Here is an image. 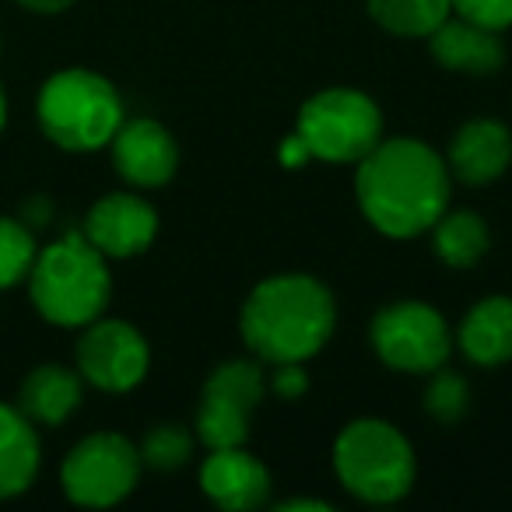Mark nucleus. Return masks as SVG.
<instances>
[{"label": "nucleus", "mask_w": 512, "mask_h": 512, "mask_svg": "<svg viewBox=\"0 0 512 512\" xmlns=\"http://www.w3.org/2000/svg\"><path fill=\"white\" fill-rule=\"evenodd\" d=\"M512 158V137L495 120H470L449 144V169L463 183L481 186L505 172Z\"/></svg>", "instance_id": "nucleus-14"}, {"label": "nucleus", "mask_w": 512, "mask_h": 512, "mask_svg": "<svg viewBox=\"0 0 512 512\" xmlns=\"http://www.w3.org/2000/svg\"><path fill=\"white\" fill-rule=\"evenodd\" d=\"M85 400L81 372L67 365H36L18 386V411L32 425H64Z\"/></svg>", "instance_id": "nucleus-15"}, {"label": "nucleus", "mask_w": 512, "mask_h": 512, "mask_svg": "<svg viewBox=\"0 0 512 512\" xmlns=\"http://www.w3.org/2000/svg\"><path fill=\"white\" fill-rule=\"evenodd\" d=\"M369 11L393 36H432L449 18V0H369Z\"/></svg>", "instance_id": "nucleus-19"}, {"label": "nucleus", "mask_w": 512, "mask_h": 512, "mask_svg": "<svg viewBox=\"0 0 512 512\" xmlns=\"http://www.w3.org/2000/svg\"><path fill=\"white\" fill-rule=\"evenodd\" d=\"M453 11H460V18L477 22L484 29H509L512 25V0H449Z\"/></svg>", "instance_id": "nucleus-24"}, {"label": "nucleus", "mask_w": 512, "mask_h": 512, "mask_svg": "<svg viewBox=\"0 0 512 512\" xmlns=\"http://www.w3.org/2000/svg\"><path fill=\"white\" fill-rule=\"evenodd\" d=\"M306 390H309V376L299 369V362L278 365V372H274V393H278V397L299 400Z\"/></svg>", "instance_id": "nucleus-25"}, {"label": "nucleus", "mask_w": 512, "mask_h": 512, "mask_svg": "<svg viewBox=\"0 0 512 512\" xmlns=\"http://www.w3.org/2000/svg\"><path fill=\"white\" fill-rule=\"evenodd\" d=\"M43 134L64 151H99L116 137L123 123V102L116 88L95 71L53 74L36 102Z\"/></svg>", "instance_id": "nucleus-4"}, {"label": "nucleus", "mask_w": 512, "mask_h": 512, "mask_svg": "<svg viewBox=\"0 0 512 512\" xmlns=\"http://www.w3.org/2000/svg\"><path fill=\"white\" fill-rule=\"evenodd\" d=\"M193 456V439L179 425H158L148 432L141 446V463H151L158 470H176Z\"/></svg>", "instance_id": "nucleus-23"}, {"label": "nucleus", "mask_w": 512, "mask_h": 512, "mask_svg": "<svg viewBox=\"0 0 512 512\" xmlns=\"http://www.w3.org/2000/svg\"><path fill=\"white\" fill-rule=\"evenodd\" d=\"M8 127V92H4V81H0V134Z\"/></svg>", "instance_id": "nucleus-29"}, {"label": "nucleus", "mask_w": 512, "mask_h": 512, "mask_svg": "<svg viewBox=\"0 0 512 512\" xmlns=\"http://www.w3.org/2000/svg\"><path fill=\"white\" fill-rule=\"evenodd\" d=\"M43 446L39 432L18 404H0V502L18 498L36 484Z\"/></svg>", "instance_id": "nucleus-16"}, {"label": "nucleus", "mask_w": 512, "mask_h": 512, "mask_svg": "<svg viewBox=\"0 0 512 512\" xmlns=\"http://www.w3.org/2000/svg\"><path fill=\"white\" fill-rule=\"evenodd\" d=\"M372 344L379 358L400 372H439L449 358V327L432 306L397 302L372 323Z\"/></svg>", "instance_id": "nucleus-8"}, {"label": "nucleus", "mask_w": 512, "mask_h": 512, "mask_svg": "<svg viewBox=\"0 0 512 512\" xmlns=\"http://www.w3.org/2000/svg\"><path fill=\"white\" fill-rule=\"evenodd\" d=\"M435 249L449 267H474L488 249V225L477 214H449L435 221Z\"/></svg>", "instance_id": "nucleus-20"}, {"label": "nucleus", "mask_w": 512, "mask_h": 512, "mask_svg": "<svg viewBox=\"0 0 512 512\" xmlns=\"http://www.w3.org/2000/svg\"><path fill=\"white\" fill-rule=\"evenodd\" d=\"M292 509H316V512H327V502H306V498H295V502H281V512H292Z\"/></svg>", "instance_id": "nucleus-28"}, {"label": "nucleus", "mask_w": 512, "mask_h": 512, "mask_svg": "<svg viewBox=\"0 0 512 512\" xmlns=\"http://www.w3.org/2000/svg\"><path fill=\"white\" fill-rule=\"evenodd\" d=\"M113 165L134 186H165L179 165V148L172 134L155 120L120 123L113 141Z\"/></svg>", "instance_id": "nucleus-12"}, {"label": "nucleus", "mask_w": 512, "mask_h": 512, "mask_svg": "<svg viewBox=\"0 0 512 512\" xmlns=\"http://www.w3.org/2000/svg\"><path fill=\"white\" fill-rule=\"evenodd\" d=\"M25 11H36V15H60L74 4V0H15Z\"/></svg>", "instance_id": "nucleus-26"}, {"label": "nucleus", "mask_w": 512, "mask_h": 512, "mask_svg": "<svg viewBox=\"0 0 512 512\" xmlns=\"http://www.w3.org/2000/svg\"><path fill=\"white\" fill-rule=\"evenodd\" d=\"M158 232V214L148 200L134 193H109L88 211L85 239L99 249L102 256L127 260L151 246Z\"/></svg>", "instance_id": "nucleus-11"}, {"label": "nucleus", "mask_w": 512, "mask_h": 512, "mask_svg": "<svg viewBox=\"0 0 512 512\" xmlns=\"http://www.w3.org/2000/svg\"><path fill=\"white\" fill-rule=\"evenodd\" d=\"M264 397V372L256 362H225L204 386L197 411V432L211 449L242 446L249 435V414Z\"/></svg>", "instance_id": "nucleus-9"}, {"label": "nucleus", "mask_w": 512, "mask_h": 512, "mask_svg": "<svg viewBox=\"0 0 512 512\" xmlns=\"http://www.w3.org/2000/svg\"><path fill=\"white\" fill-rule=\"evenodd\" d=\"M383 116L376 102L351 88H330L309 99L299 113V137L309 155L323 162H362L379 144Z\"/></svg>", "instance_id": "nucleus-6"}, {"label": "nucleus", "mask_w": 512, "mask_h": 512, "mask_svg": "<svg viewBox=\"0 0 512 512\" xmlns=\"http://www.w3.org/2000/svg\"><path fill=\"white\" fill-rule=\"evenodd\" d=\"M200 484L221 509L242 512L264 505L271 491V474L264 470V463L242 453L239 446H225L207 456V463L200 467Z\"/></svg>", "instance_id": "nucleus-13"}, {"label": "nucleus", "mask_w": 512, "mask_h": 512, "mask_svg": "<svg viewBox=\"0 0 512 512\" xmlns=\"http://www.w3.org/2000/svg\"><path fill=\"white\" fill-rule=\"evenodd\" d=\"M460 348L477 365H502L512 358V299H484L460 327Z\"/></svg>", "instance_id": "nucleus-18"}, {"label": "nucleus", "mask_w": 512, "mask_h": 512, "mask_svg": "<svg viewBox=\"0 0 512 512\" xmlns=\"http://www.w3.org/2000/svg\"><path fill=\"white\" fill-rule=\"evenodd\" d=\"M141 477V449L116 432H95L67 453L60 484L74 505L109 509L134 491Z\"/></svg>", "instance_id": "nucleus-7"}, {"label": "nucleus", "mask_w": 512, "mask_h": 512, "mask_svg": "<svg viewBox=\"0 0 512 512\" xmlns=\"http://www.w3.org/2000/svg\"><path fill=\"white\" fill-rule=\"evenodd\" d=\"M281 158H285V165H302V162H309V148H306V141H302L299 134L292 137V141H285V151H281Z\"/></svg>", "instance_id": "nucleus-27"}, {"label": "nucleus", "mask_w": 512, "mask_h": 512, "mask_svg": "<svg viewBox=\"0 0 512 512\" xmlns=\"http://www.w3.org/2000/svg\"><path fill=\"white\" fill-rule=\"evenodd\" d=\"M78 372L106 393H127L148 372V341L123 320H92L78 341Z\"/></svg>", "instance_id": "nucleus-10"}, {"label": "nucleus", "mask_w": 512, "mask_h": 512, "mask_svg": "<svg viewBox=\"0 0 512 512\" xmlns=\"http://www.w3.org/2000/svg\"><path fill=\"white\" fill-rule=\"evenodd\" d=\"M39 246L36 235L25 221L4 218L0 214V292H11L22 281H29L32 264H36Z\"/></svg>", "instance_id": "nucleus-21"}, {"label": "nucleus", "mask_w": 512, "mask_h": 512, "mask_svg": "<svg viewBox=\"0 0 512 512\" xmlns=\"http://www.w3.org/2000/svg\"><path fill=\"white\" fill-rule=\"evenodd\" d=\"M432 53L442 67L463 74H491L505 60V46L495 36V29H484L467 18H456V22L446 18L432 32Z\"/></svg>", "instance_id": "nucleus-17"}, {"label": "nucleus", "mask_w": 512, "mask_h": 512, "mask_svg": "<svg viewBox=\"0 0 512 512\" xmlns=\"http://www.w3.org/2000/svg\"><path fill=\"white\" fill-rule=\"evenodd\" d=\"M334 334V299L306 274H281L256 285L242 306V341L274 365L306 362Z\"/></svg>", "instance_id": "nucleus-2"}, {"label": "nucleus", "mask_w": 512, "mask_h": 512, "mask_svg": "<svg viewBox=\"0 0 512 512\" xmlns=\"http://www.w3.org/2000/svg\"><path fill=\"white\" fill-rule=\"evenodd\" d=\"M32 306L53 327H88L106 313L113 299L106 256L85 239V232H71L64 239L39 249L29 274Z\"/></svg>", "instance_id": "nucleus-3"}, {"label": "nucleus", "mask_w": 512, "mask_h": 512, "mask_svg": "<svg viewBox=\"0 0 512 512\" xmlns=\"http://www.w3.org/2000/svg\"><path fill=\"white\" fill-rule=\"evenodd\" d=\"M449 169L421 141L376 144L358 169V204L379 232L393 239L421 235L442 218Z\"/></svg>", "instance_id": "nucleus-1"}, {"label": "nucleus", "mask_w": 512, "mask_h": 512, "mask_svg": "<svg viewBox=\"0 0 512 512\" xmlns=\"http://www.w3.org/2000/svg\"><path fill=\"white\" fill-rule=\"evenodd\" d=\"M334 467L344 488L365 502H397L414 481L411 442L376 418L344 428L334 446Z\"/></svg>", "instance_id": "nucleus-5"}, {"label": "nucleus", "mask_w": 512, "mask_h": 512, "mask_svg": "<svg viewBox=\"0 0 512 512\" xmlns=\"http://www.w3.org/2000/svg\"><path fill=\"white\" fill-rule=\"evenodd\" d=\"M467 404H470V386L463 376L456 372H439L432 379V386L425 390V411L432 418H439L442 425H453L467 414Z\"/></svg>", "instance_id": "nucleus-22"}]
</instances>
